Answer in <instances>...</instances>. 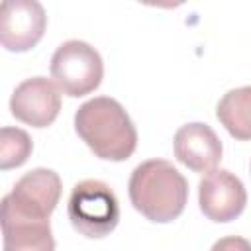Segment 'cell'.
<instances>
[{"mask_svg": "<svg viewBox=\"0 0 251 251\" xmlns=\"http://www.w3.org/2000/svg\"><path fill=\"white\" fill-rule=\"evenodd\" d=\"M75 129L88 149L104 161H126L137 145V129L124 106L108 96L84 102L75 114Z\"/></svg>", "mask_w": 251, "mask_h": 251, "instance_id": "cell-1", "label": "cell"}, {"mask_svg": "<svg viewBox=\"0 0 251 251\" xmlns=\"http://www.w3.org/2000/svg\"><path fill=\"white\" fill-rule=\"evenodd\" d=\"M133 208L149 222L167 224L176 220L188 200V182L165 159H149L137 165L127 184Z\"/></svg>", "mask_w": 251, "mask_h": 251, "instance_id": "cell-2", "label": "cell"}, {"mask_svg": "<svg viewBox=\"0 0 251 251\" xmlns=\"http://www.w3.org/2000/svg\"><path fill=\"white\" fill-rule=\"evenodd\" d=\"M67 216L80 235L100 239L116 229L120 222V204L106 182L86 178L73 186L67 202Z\"/></svg>", "mask_w": 251, "mask_h": 251, "instance_id": "cell-3", "label": "cell"}, {"mask_svg": "<svg viewBox=\"0 0 251 251\" xmlns=\"http://www.w3.org/2000/svg\"><path fill=\"white\" fill-rule=\"evenodd\" d=\"M61 198V178L51 169L25 173L2 198V220L49 224V216Z\"/></svg>", "mask_w": 251, "mask_h": 251, "instance_id": "cell-4", "label": "cell"}, {"mask_svg": "<svg viewBox=\"0 0 251 251\" xmlns=\"http://www.w3.org/2000/svg\"><path fill=\"white\" fill-rule=\"evenodd\" d=\"M104 76L100 53L80 39L65 41L51 57V78L59 90L71 98L94 92Z\"/></svg>", "mask_w": 251, "mask_h": 251, "instance_id": "cell-5", "label": "cell"}, {"mask_svg": "<svg viewBox=\"0 0 251 251\" xmlns=\"http://www.w3.org/2000/svg\"><path fill=\"white\" fill-rule=\"evenodd\" d=\"M47 25V16L37 0H2L0 6V41L14 53L35 47Z\"/></svg>", "mask_w": 251, "mask_h": 251, "instance_id": "cell-6", "label": "cell"}, {"mask_svg": "<svg viewBox=\"0 0 251 251\" xmlns=\"http://www.w3.org/2000/svg\"><path fill=\"white\" fill-rule=\"evenodd\" d=\"M198 204L208 220L226 224L241 216L247 204V192L233 173L212 169L198 184Z\"/></svg>", "mask_w": 251, "mask_h": 251, "instance_id": "cell-7", "label": "cell"}, {"mask_svg": "<svg viewBox=\"0 0 251 251\" xmlns=\"http://www.w3.org/2000/svg\"><path fill=\"white\" fill-rule=\"evenodd\" d=\"M12 116L31 127L51 126L61 110L59 86L45 76H31L20 82L10 98Z\"/></svg>", "mask_w": 251, "mask_h": 251, "instance_id": "cell-8", "label": "cell"}, {"mask_svg": "<svg viewBox=\"0 0 251 251\" xmlns=\"http://www.w3.org/2000/svg\"><path fill=\"white\" fill-rule=\"evenodd\" d=\"M175 157L194 173H208L222 161V141L208 124H186L175 133Z\"/></svg>", "mask_w": 251, "mask_h": 251, "instance_id": "cell-9", "label": "cell"}, {"mask_svg": "<svg viewBox=\"0 0 251 251\" xmlns=\"http://www.w3.org/2000/svg\"><path fill=\"white\" fill-rule=\"evenodd\" d=\"M220 124L237 141L251 139V86H239L222 96L216 108Z\"/></svg>", "mask_w": 251, "mask_h": 251, "instance_id": "cell-10", "label": "cell"}, {"mask_svg": "<svg viewBox=\"0 0 251 251\" xmlns=\"http://www.w3.org/2000/svg\"><path fill=\"white\" fill-rule=\"evenodd\" d=\"M33 141L27 131L20 127H2L0 131V169H16L31 155Z\"/></svg>", "mask_w": 251, "mask_h": 251, "instance_id": "cell-11", "label": "cell"}, {"mask_svg": "<svg viewBox=\"0 0 251 251\" xmlns=\"http://www.w3.org/2000/svg\"><path fill=\"white\" fill-rule=\"evenodd\" d=\"M141 4L145 6H155V8H165V10H171V8H176L180 4H184L186 0H139Z\"/></svg>", "mask_w": 251, "mask_h": 251, "instance_id": "cell-12", "label": "cell"}]
</instances>
